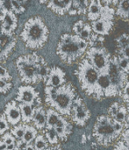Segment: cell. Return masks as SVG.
Returning <instances> with one entry per match:
<instances>
[{"instance_id": "cell-18", "label": "cell", "mask_w": 129, "mask_h": 150, "mask_svg": "<svg viewBox=\"0 0 129 150\" xmlns=\"http://www.w3.org/2000/svg\"><path fill=\"white\" fill-rule=\"evenodd\" d=\"M16 46V37H6L0 42V62H4Z\"/></svg>"}, {"instance_id": "cell-17", "label": "cell", "mask_w": 129, "mask_h": 150, "mask_svg": "<svg viewBox=\"0 0 129 150\" xmlns=\"http://www.w3.org/2000/svg\"><path fill=\"white\" fill-rule=\"evenodd\" d=\"M47 7L52 10L55 13L58 15H64L66 12H69L72 1L69 0H52L47 3Z\"/></svg>"}, {"instance_id": "cell-6", "label": "cell", "mask_w": 129, "mask_h": 150, "mask_svg": "<svg viewBox=\"0 0 129 150\" xmlns=\"http://www.w3.org/2000/svg\"><path fill=\"white\" fill-rule=\"evenodd\" d=\"M113 127V120L106 115L99 116L93 127V136L97 142L102 146H107L113 143L118 137Z\"/></svg>"}, {"instance_id": "cell-9", "label": "cell", "mask_w": 129, "mask_h": 150, "mask_svg": "<svg viewBox=\"0 0 129 150\" xmlns=\"http://www.w3.org/2000/svg\"><path fill=\"white\" fill-rule=\"evenodd\" d=\"M70 118L73 123L78 127H84L91 118L90 110L80 98L77 97L73 104Z\"/></svg>"}, {"instance_id": "cell-2", "label": "cell", "mask_w": 129, "mask_h": 150, "mask_svg": "<svg viewBox=\"0 0 129 150\" xmlns=\"http://www.w3.org/2000/svg\"><path fill=\"white\" fill-rule=\"evenodd\" d=\"M46 63L45 60L37 54H27L16 60V67L20 79L26 85L42 81L40 76V67Z\"/></svg>"}, {"instance_id": "cell-40", "label": "cell", "mask_w": 129, "mask_h": 150, "mask_svg": "<svg viewBox=\"0 0 129 150\" xmlns=\"http://www.w3.org/2000/svg\"><path fill=\"white\" fill-rule=\"evenodd\" d=\"M120 94H121V97H122V99L126 102L129 104V81H128V83H126L125 87L122 89V91H120Z\"/></svg>"}, {"instance_id": "cell-3", "label": "cell", "mask_w": 129, "mask_h": 150, "mask_svg": "<svg viewBox=\"0 0 129 150\" xmlns=\"http://www.w3.org/2000/svg\"><path fill=\"white\" fill-rule=\"evenodd\" d=\"M76 75L83 91L88 96L93 97L96 99H101L98 87V81L100 73L91 64V62L86 58L83 59L78 64Z\"/></svg>"}, {"instance_id": "cell-35", "label": "cell", "mask_w": 129, "mask_h": 150, "mask_svg": "<svg viewBox=\"0 0 129 150\" xmlns=\"http://www.w3.org/2000/svg\"><path fill=\"white\" fill-rule=\"evenodd\" d=\"M10 129V124L4 113H0V135L4 134Z\"/></svg>"}, {"instance_id": "cell-23", "label": "cell", "mask_w": 129, "mask_h": 150, "mask_svg": "<svg viewBox=\"0 0 129 150\" xmlns=\"http://www.w3.org/2000/svg\"><path fill=\"white\" fill-rule=\"evenodd\" d=\"M115 13L122 19L126 21L129 20V0H122L119 2Z\"/></svg>"}, {"instance_id": "cell-4", "label": "cell", "mask_w": 129, "mask_h": 150, "mask_svg": "<svg viewBox=\"0 0 129 150\" xmlns=\"http://www.w3.org/2000/svg\"><path fill=\"white\" fill-rule=\"evenodd\" d=\"M80 40L81 38L76 34L64 33L62 35L56 53L63 62L72 64L85 53L79 47Z\"/></svg>"}, {"instance_id": "cell-33", "label": "cell", "mask_w": 129, "mask_h": 150, "mask_svg": "<svg viewBox=\"0 0 129 150\" xmlns=\"http://www.w3.org/2000/svg\"><path fill=\"white\" fill-rule=\"evenodd\" d=\"M117 60H118V64L119 67L120 68L121 70H123L125 73H127L128 75L129 74V60L127 58L123 57L122 55L119 54L117 56Z\"/></svg>"}, {"instance_id": "cell-8", "label": "cell", "mask_w": 129, "mask_h": 150, "mask_svg": "<svg viewBox=\"0 0 129 150\" xmlns=\"http://www.w3.org/2000/svg\"><path fill=\"white\" fill-rule=\"evenodd\" d=\"M85 58L100 74H109L112 56L105 47L92 46L86 51Z\"/></svg>"}, {"instance_id": "cell-42", "label": "cell", "mask_w": 129, "mask_h": 150, "mask_svg": "<svg viewBox=\"0 0 129 150\" xmlns=\"http://www.w3.org/2000/svg\"><path fill=\"white\" fill-rule=\"evenodd\" d=\"M113 127H114V130L116 131L117 134H121L123 133L124 128H125V124L120 123V122H117V121L113 120Z\"/></svg>"}, {"instance_id": "cell-22", "label": "cell", "mask_w": 129, "mask_h": 150, "mask_svg": "<svg viewBox=\"0 0 129 150\" xmlns=\"http://www.w3.org/2000/svg\"><path fill=\"white\" fill-rule=\"evenodd\" d=\"M47 113V121H46V127L45 130L47 129H54L56 126V124L58 123L60 118H61V114L59 112H57L55 110L49 108L46 111Z\"/></svg>"}, {"instance_id": "cell-28", "label": "cell", "mask_w": 129, "mask_h": 150, "mask_svg": "<svg viewBox=\"0 0 129 150\" xmlns=\"http://www.w3.org/2000/svg\"><path fill=\"white\" fill-rule=\"evenodd\" d=\"M128 116V113L127 107L124 106V105H120V107L118 112L116 113V115H115L114 118H113V120H115V121H117V122H120V123L125 124Z\"/></svg>"}, {"instance_id": "cell-54", "label": "cell", "mask_w": 129, "mask_h": 150, "mask_svg": "<svg viewBox=\"0 0 129 150\" xmlns=\"http://www.w3.org/2000/svg\"><path fill=\"white\" fill-rule=\"evenodd\" d=\"M13 150H19V149H18V148H16V149H13Z\"/></svg>"}, {"instance_id": "cell-50", "label": "cell", "mask_w": 129, "mask_h": 150, "mask_svg": "<svg viewBox=\"0 0 129 150\" xmlns=\"http://www.w3.org/2000/svg\"><path fill=\"white\" fill-rule=\"evenodd\" d=\"M16 148H17L16 144H11V145L7 146V150H13V149H15Z\"/></svg>"}, {"instance_id": "cell-20", "label": "cell", "mask_w": 129, "mask_h": 150, "mask_svg": "<svg viewBox=\"0 0 129 150\" xmlns=\"http://www.w3.org/2000/svg\"><path fill=\"white\" fill-rule=\"evenodd\" d=\"M101 9H102L101 1H94V0L91 1L87 11L88 19L91 22L98 20L100 18Z\"/></svg>"}, {"instance_id": "cell-53", "label": "cell", "mask_w": 129, "mask_h": 150, "mask_svg": "<svg viewBox=\"0 0 129 150\" xmlns=\"http://www.w3.org/2000/svg\"><path fill=\"white\" fill-rule=\"evenodd\" d=\"M45 150H51V148H50V147H49V148H47V149H45Z\"/></svg>"}, {"instance_id": "cell-21", "label": "cell", "mask_w": 129, "mask_h": 150, "mask_svg": "<svg viewBox=\"0 0 129 150\" xmlns=\"http://www.w3.org/2000/svg\"><path fill=\"white\" fill-rule=\"evenodd\" d=\"M20 112H21V119L24 124L27 125L31 121H33L34 113H35V109L37 106L31 105H26V104H18Z\"/></svg>"}, {"instance_id": "cell-48", "label": "cell", "mask_w": 129, "mask_h": 150, "mask_svg": "<svg viewBox=\"0 0 129 150\" xmlns=\"http://www.w3.org/2000/svg\"><path fill=\"white\" fill-rule=\"evenodd\" d=\"M0 150H7V145L0 139Z\"/></svg>"}, {"instance_id": "cell-15", "label": "cell", "mask_w": 129, "mask_h": 150, "mask_svg": "<svg viewBox=\"0 0 129 150\" xmlns=\"http://www.w3.org/2000/svg\"><path fill=\"white\" fill-rule=\"evenodd\" d=\"M4 114L5 115L6 120L9 122V124L13 127L18 125L19 122L22 120L19 106L16 103L15 100L11 101L6 104L5 107H4Z\"/></svg>"}, {"instance_id": "cell-37", "label": "cell", "mask_w": 129, "mask_h": 150, "mask_svg": "<svg viewBox=\"0 0 129 150\" xmlns=\"http://www.w3.org/2000/svg\"><path fill=\"white\" fill-rule=\"evenodd\" d=\"M12 87L11 82L0 79V93H7Z\"/></svg>"}, {"instance_id": "cell-34", "label": "cell", "mask_w": 129, "mask_h": 150, "mask_svg": "<svg viewBox=\"0 0 129 150\" xmlns=\"http://www.w3.org/2000/svg\"><path fill=\"white\" fill-rule=\"evenodd\" d=\"M116 43H117V47L120 50L126 47L129 44V34L123 33L122 35H120L119 38H117Z\"/></svg>"}, {"instance_id": "cell-10", "label": "cell", "mask_w": 129, "mask_h": 150, "mask_svg": "<svg viewBox=\"0 0 129 150\" xmlns=\"http://www.w3.org/2000/svg\"><path fill=\"white\" fill-rule=\"evenodd\" d=\"M18 26V18L16 14L11 8L4 9V11L0 18V31L1 33L11 37L14 36V31Z\"/></svg>"}, {"instance_id": "cell-52", "label": "cell", "mask_w": 129, "mask_h": 150, "mask_svg": "<svg viewBox=\"0 0 129 150\" xmlns=\"http://www.w3.org/2000/svg\"><path fill=\"white\" fill-rule=\"evenodd\" d=\"M127 110H128V113L129 114V104H128V106H127Z\"/></svg>"}, {"instance_id": "cell-29", "label": "cell", "mask_w": 129, "mask_h": 150, "mask_svg": "<svg viewBox=\"0 0 129 150\" xmlns=\"http://www.w3.org/2000/svg\"><path fill=\"white\" fill-rule=\"evenodd\" d=\"M11 134L16 138L17 141L23 140L25 134V124H18L11 129Z\"/></svg>"}, {"instance_id": "cell-27", "label": "cell", "mask_w": 129, "mask_h": 150, "mask_svg": "<svg viewBox=\"0 0 129 150\" xmlns=\"http://www.w3.org/2000/svg\"><path fill=\"white\" fill-rule=\"evenodd\" d=\"M33 145H34V148L36 150H45L47 148H49L48 142L43 134H38V136L36 137V139L34 141Z\"/></svg>"}, {"instance_id": "cell-13", "label": "cell", "mask_w": 129, "mask_h": 150, "mask_svg": "<svg viewBox=\"0 0 129 150\" xmlns=\"http://www.w3.org/2000/svg\"><path fill=\"white\" fill-rule=\"evenodd\" d=\"M98 87L99 90L100 98L104 97H115L120 93L116 86L112 83L108 74H100L98 81Z\"/></svg>"}, {"instance_id": "cell-25", "label": "cell", "mask_w": 129, "mask_h": 150, "mask_svg": "<svg viewBox=\"0 0 129 150\" xmlns=\"http://www.w3.org/2000/svg\"><path fill=\"white\" fill-rule=\"evenodd\" d=\"M56 91H57L56 88L48 87V86L45 87V102L47 105L50 106L52 103L55 101L56 98Z\"/></svg>"}, {"instance_id": "cell-47", "label": "cell", "mask_w": 129, "mask_h": 150, "mask_svg": "<svg viewBox=\"0 0 129 150\" xmlns=\"http://www.w3.org/2000/svg\"><path fill=\"white\" fill-rule=\"evenodd\" d=\"M4 9H5L4 1H0V18H1V16L3 15V13L4 11Z\"/></svg>"}, {"instance_id": "cell-44", "label": "cell", "mask_w": 129, "mask_h": 150, "mask_svg": "<svg viewBox=\"0 0 129 150\" xmlns=\"http://www.w3.org/2000/svg\"><path fill=\"white\" fill-rule=\"evenodd\" d=\"M121 140L125 142V144L129 148V128L126 129L125 131H123V133L121 134Z\"/></svg>"}, {"instance_id": "cell-7", "label": "cell", "mask_w": 129, "mask_h": 150, "mask_svg": "<svg viewBox=\"0 0 129 150\" xmlns=\"http://www.w3.org/2000/svg\"><path fill=\"white\" fill-rule=\"evenodd\" d=\"M119 2H102V9L100 18L91 23V26L92 28V32L99 36H106L110 33L113 25H114V16H115V9L110 4H118Z\"/></svg>"}, {"instance_id": "cell-46", "label": "cell", "mask_w": 129, "mask_h": 150, "mask_svg": "<svg viewBox=\"0 0 129 150\" xmlns=\"http://www.w3.org/2000/svg\"><path fill=\"white\" fill-rule=\"evenodd\" d=\"M120 54L122 55L123 57L127 58L128 60H129V44L126 47H124L123 49L120 50Z\"/></svg>"}, {"instance_id": "cell-5", "label": "cell", "mask_w": 129, "mask_h": 150, "mask_svg": "<svg viewBox=\"0 0 129 150\" xmlns=\"http://www.w3.org/2000/svg\"><path fill=\"white\" fill-rule=\"evenodd\" d=\"M56 98L49 107L55 110L63 117L70 116L73 104L77 98L74 86L69 83H66L56 88Z\"/></svg>"}, {"instance_id": "cell-16", "label": "cell", "mask_w": 129, "mask_h": 150, "mask_svg": "<svg viewBox=\"0 0 129 150\" xmlns=\"http://www.w3.org/2000/svg\"><path fill=\"white\" fill-rule=\"evenodd\" d=\"M54 129H55V133L57 134L59 140L64 142L68 139L69 135L70 134V133L72 131V127H71L70 123L63 116H61L58 123L56 124V126Z\"/></svg>"}, {"instance_id": "cell-26", "label": "cell", "mask_w": 129, "mask_h": 150, "mask_svg": "<svg viewBox=\"0 0 129 150\" xmlns=\"http://www.w3.org/2000/svg\"><path fill=\"white\" fill-rule=\"evenodd\" d=\"M45 138L47 139V142L52 146H56L59 143V138L55 129L45 130Z\"/></svg>"}, {"instance_id": "cell-51", "label": "cell", "mask_w": 129, "mask_h": 150, "mask_svg": "<svg viewBox=\"0 0 129 150\" xmlns=\"http://www.w3.org/2000/svg\"><path fill=\"white\" fill-rule=\"evenodd\" d=\"M81 141H82V143L83 144H84L85 142H86V141H87V136H86V134H83L82 135V139H81Z\"/></svg>"}, {"instance_id": "cell-39", "label": "cell", "mask_w": 129, "mask_h": 150, "mask_svg": "<svg viewBox=\"0 0 129 150\" xmlns=\"http://www.w3.org/2000/svg\"><path fill=\"white\" fill-rule=\"evenodd\" d=\"M120 107V105L119 103H114V104H113V105L110 106L109 110H108V116L111 117L112 119H113L114 116L116 115V113L118 112Z\"/></svg>"}, {"instance_id": "cell-31", "label": "cell", "mask_w": 129, "mask_h": 150, "mask_svg": "<svg viewBox=\"0 0 129 150\" xmlns=\"http://www.w3.org/2000/svg\"><path fill=\"white\" fill-rule=\"evenodd\" d=\"M72 4L77 8L78 14H86L90 4L89 1H72Z\"/></svg>"}, {"instance_id": "cell-45", "label": "cell", "mask_w": 129, "mask_h": 150, "mask_svg": "<svg viewBox=\"0 0 129 150\" xmlns=\"http://www.w3.org/2000/svg\"><path fill=\"white\" fill-rule=\"evenodd\" d=\"M27 145H28V144H27L24 140H18V141H17V142H16V146H17V148L19 150H26Z\"/></svg>"}, {"instance_id": "cell-24", "label": "cell", "mask_w": 129, "mask_h": 150, "mask_svg": "<svg viewBox=\"0 0 129 150\" xmlns=\"http://www.w3.org/2000/svg\"><path fill=\"white\" fill-rule=\"evenodd\" d=\"M37 136H38V130L34 127V126L25 124V134H24L23 140L27 144H31L33 143V141H35Z\"/></svg>"}, {"instance_id": "cell-11", "label": "cell", "mask_w": 129, "mask_h": 150, "mask_svg": "<svg viewBox=\"0 0 129 150\" xmlns=\"http://www.w3.org/2000/svg\"><path fill=\"white\" fill-rule=\"evenodd\" d=\"M108 75H109V77H110L112 83H113V85L116 86L120 91H121L128 81V75L127 73H125L123 70H121L120 68L119 67L117 56L112 57L111 66H110Z\"/></svg>"}, {"instance_id": "cell-49", "label": "cell", "mask_w": 129, "mask_h": 150, "mask_svg": "<svg viewBox=\"0 0 129 150\" xmlns=\"http://www.w3.org/2000/svg\"><path fill=\"white\" fill-rule=\"evenodd\" d=\"M26 150H36V149H35V148H34V145H33V143H31V144H28V145H27V147H26Z\"/></svg>"}, {"instance_id": "cell-36", "label": "cell", "mask_w": 129, "mask_h": 150, "mask_svg": "<svg viewBox=\"0 0 129 150\" xmlns=\"http://www.w3.org/2000/svg\"><path fill=\"white\" fill-rule=\"evenodd\" d=\"M1 140H2L7 146L11 145V144H16V142H17L16 138L11 134V132H7V133H5L4 134H3L2 137H1Z\"/></svg>"}, {"instance_id": "cell-1", "label": "cell", "mask_w": 129, "mask_h": 150, "mask_svg": "<svg viewBox=\"0 0 129 150\" xmlns=\"http://www.w3.org/2000/svg\"><path fill=\"white\" fill-rule=\"evenodd\" d=\"M48 28L40 17L29 18L20 33L22 40L26 46L31 49L42 47L48 39Z\"/></svg>"}, {"instance_id": "cell-32", "label": "cell", "mask_w": 129, "mask_h": 150, "mask_svg": "<svg viewBox=\"0 0 129 150\" xmlns=\"http://www.w3.org/2000/svg\"><path fill=\"white\" fill-rule=\"evenodd\" d=\"M92 28H91V25L90 24H86L85 23V25H84V29L82 30V32L80 33V34L78 35L81 39H83V40H86V41H88V42H90V40H91V35H92Z\"/></svg>"}, {"instance_id": "cell-19", "label": "cell", "mask_w": 129, "mask_h": 150, "mask_svg": "<svg viewBox=\"0 0 129 150\" xmlns=\"http://www.w3.org/2000/svg\"><path fill=\"white\" fill-rule=\"evenodd\" d=\"M46 121H47V113L44 110L43 106L39 105L35 109V113L33 119V122L34 127L37 130H42L46 127Z\"/></svg>"}, {"instance_id": "cell-55", "label": "cell", "mask_w": 129, "mask_h": 150, "mask_svg": "<svg viewBox=\"0 0 129 150\" xmlns=\"http://www.w3.org/2000/svg\"><path fill=\"white\" fill-rule=\"evenodd\" d=\"M0 79H2V78H0Z\"/></svg>"}, {"instance_id": "cell-12", "label": "cell", "mask_w": 129, "mask_h": 150, "mask_svg": "<svg viewBox=\"0 0 129 150\" xmlns=\"http://www.w3.org/2000/svg\"><path fill=\"white\" fill-rule=\"evenodd\" d=\"M39 93L32 85H22L18 88L16 101L19 102V104H26L34 106H39L40 105H37V102H40Z\"/></svg>"}, {"instance_id": "cell-30", "label": "cell", "mask_w": 129, "mask_h": 150, "mask_svg": "<svg viewBox=\"0 0 129 150\" xmlns=\"http://www.w3.org/2000/svg\"><path fill=\"white\" fill-rule=\"evenodd\" d=\"M11 9L15 14H21L26 11V6L23 5L20 1L18 0H11L10 1Z\"/></svg>"}, {"instance_id": "cell-38", "label": "cell", "mask_w": 129, "mask_h": 150, "mask_svg": "<svg viewBox=\"0 0 129 150\" xmlns=\"http://www.w3.org/2000/svg\"><path fill=\"white\" fill-rule=\"evenodd\" d=\"M84 25H85V23L83 20H78L73 25V32H74V33L76 35H79L80 33L82 32V30L84 29Z\"/></svg>"}, {"instance_id": "cell-43", "label": "cell", "mask_w": 129, "mask_h": 150, "mask_svg": "<svg viewBox=\"0 0 129 150\" xmlns=\"http://www.w3.org/2000/svg\"><path fill=\"white\" fill-rule=\"evenodd\" d=\"M113 150H129V148L125 144V142L121 140V141L117 142V144L115 145Z\"/></svg>"}, {"instance_id": "cell-14", "label": "cell", "mask_w": 129, "mask_h": 150, "mask_svg": "<svg viewBox=\"0 0 129 150\" xmlns=\"http://www.w3.org/2000/svg\"><path fill=\"white\" fill-rule=\"evenodd\" d=\"M46 86L58 88L66 83V74L59 67L50 68L49 74L45 80Z\"/></svg>"}, {"instance_id": "cell-41", "label": "cell", "mask_w": 129, "mask_h": 150, "mask_svg": "<svg viewBox=\"0 0 129 150\" xmlns=\"http://www.w3.org/2000/svg\"><path fill=\"white\" fill-rule=\"evenodd\" d=\"M0 78L4 79L5 81H8V82H11V76L10 75L8 70L1 65H0Z\"/></svg>"}]
</instances>
